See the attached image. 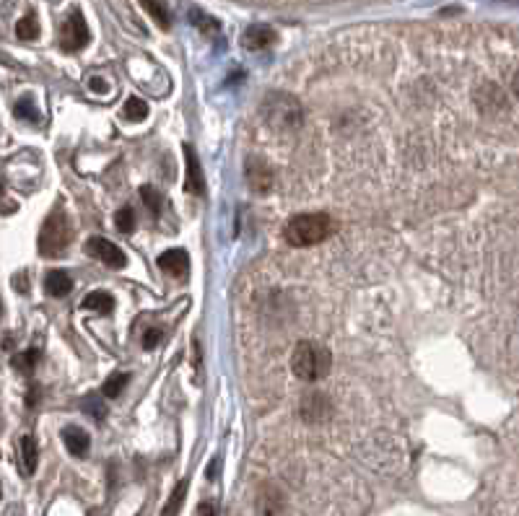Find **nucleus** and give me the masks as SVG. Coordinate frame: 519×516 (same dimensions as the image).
Listing matches in <instances>:
<instances>
[{
	"label": "nucleus",
	"instance_id": "f257e3e1",
	"mask_svg": "<svg viewBox=\"0 0 519 516\" xmlns=\"http://www.w3.org/2000/svg\"><path fill=\"white\" fill-rule=\"evenodd\" d=\"M332 234V218L328 213H301L288 218L283 236L291 246H314Z\"/></svg>",
	"mask_w": 519,
	"mask_h": 516
},
{
	"label": "nucleus",
	"instance_id": "f03ea898",
	"mask_svg": "<svg viewBox=\"0 0 519 516\" xmlns=\"http://www.w3.org/2000/svg\"><path fill=\"white\" fill-rule=\"evenodd\" d=\"M330 351L322 348L317 343H309L304 340L293 348V355H291V371L293 376H299L301 381H319L325 379L330 374Z\"/></svg>",
	"mask_w": 519,
	"mask_h": 516
},
{
	"label": "nucleus",
	"instance_id": "7ed1b4c3",
	"mask_svg": "<svg viewBox=\"0 0 519 516\" xmlns=\"http://www.w3.org/2000/svg\"><path fill=\"white\" fill-rule=\"evenodd\" d=\"M73 242V226H71V218L65 216V210H52L47 221L42 223V231H39V254L42 257H50L55 260L68 249V244Z\"/></svg>",
	"mask_w": 519,
	"mask_h": 516
},
{
	"label": "nucleus",
	"instance_id": "20e7f679",
	"mask_svg": "<svg viewBox=\"0 0 519 516\" xmlns=\"http://www.w3.org/2000/svg\"><path fill=\"white\" fill-rule=\"evenodd\" d=\"M263 115L268 119V125L278 127V130H299L301 122H304L301 104L288 94H281V91L270 94L263 101Z\"/></svg>",
	"mask_w": 519,
	"mask_h": 516
},
{
	"label": "nucleus",
	"instance_id": "39448f33",
	"mask_svg": "<svg viewBox=\"0 0 519 516\" xmlns=\"http://www.w3.org/2000/svg\"><path fill=\"white\" fill-rule=\"evenodd\" d=\"M89 42V29H86V18L81 16V10H73L65 18L63 29H60V47L65 52H78L81 47Z\"/></svg>",
	"mask_w": 519,
	"mask_h": 516
},
{
	"label": "nucleus",
	"instance_id": "423d86ee",
	"mask_svg": "<svg viewBox=\"0 0 519 516\" xmlns=\"http://www.w3.org/2000/svg\"><path fill=\"white\" fill-rule=\"evenodd\" d=\"M86 252L92 254L94 260H99V263H104L107 267H125L128 265V257H125V252L119 249L115 242H110V239H104V236H92L89 242H86Z\"/></svg>",
	"mask_w": 519,
	"mask_h": 516
},
{
	"label": "nucleus",
	"instance_id": "0eeeda50",
	"mask_svg": "<svg viewBox=\"0 0 519 516\" xmlns=\"http://www.w3.org/2000/svg\"><path fill=\"white\" fill-rule=\"evenodd\" d=\"M184 169H187V179H184V190L192 195H205V177L200 169V159L195 154L190 143L184 145Z\"/></svg>",
	"mask_w": 519,
	"mask_h": 516
},
{
	"label": "nucleus",
	"instance_id": "6e6552de",
	"mask_svg": "<svg viewBox=\"0 0 519 516\" xmlns=\"http://www.w3.org/2000/svg\"><path fill=\"white\" fill-rule=\"evenodd\" d=\"M156 263H159L161 270L169 272V275L177 278V281H184L187 272H190V257H187L184 249H166L164 254H159Z\"/></svg>",
	"mask_w": 519,
	"mask_h": 516
},
{
	"label": "nucleus",
	"instance_id": "1a4fd4ad",
	"mask_svg": "<svg viewBox=\"0 0 519 516\" xmlns=\"http://www.w3.org/2000/svg\"><path fill=\"white\" fill-rule=\"evenodd\" d=\"M247 182L255 192L265 195V192L273 190V169L260 159H249L247 161Z\"/></svg>",
	"mask_w": 519,
	"mask_h": 516
},
{
	"label": "nucleus",
	"instance_id": "9d476101",
	"mask_svg": "<svg viewBox=\"0 0 519 516\" xmlns=\"http://www.w3.org/2000/svg\"><path fill=\"white\" fill-rule=\"evenodd\" d=\"M255 506L260 516H278L283 511V506H286V496L275 485H263L260 493H257Z\"/></svg>",
	"mask_w": 519,
	"mask_h": 516
},
{
	"label": "nucleus",
	"instance_id": "9b49d317",
	"mask_svg": "<svg viewBox=\"0 0 519 516\" xmlns=\"http://www.w3.org/2000/svg\"><path fill=\"white\" fill-rule=\"evenodd\" d=\"M301 415H304V420H309V423H314V420H328L330 415V402H328V395H322V392H309V395H304V399H301Z\"/></svg>",
	"mask_w": 519,
	"mask_h": 516
},
{
	"label": "nucleus",
	"instance_id": "f8f14e48",
	"mask_svg": "<svg viewBox=\"0 0 519 516\" xmlns=\"http://www.w3.org/2000/svg\"><path fill=\"white\" fill-rule=\"evenodd\" d=\"M273 42H275V31L270 27H265V24H255V27H249L244 31V36H242V45H244L247 50H252V52L268 50Z\"/></svg>",
	"mask_w": 519,
	"mask_h": 516
},
{
	"label": "nucleus",
	"instance_id": "ddd939ff",
	"mask_svg": "<svg viewBox=\"0 0 519 516\" xmlns=\"http://www.w3.org/2000/svg\"><path fill=\"white\" fill-rule=\"evenodd\" d=\"M63 444L65 449L73 454V457H86L89 446H92V438L83 431L81 426H65L63 428Z\"/></svg>",
	"mask_w": 519,
	"mask_h": 516
},
{
	"label": "nucleus",
	"instance_id": "4468645a",
	"mask_svg": "<svg viewBox=\"0 0 519 516\" xmlns=\"http://www.w3.org/2000/svg\"><path fill=\"white\" fill-rule=\"evenodd\" d=\"M19 454H21V472L24 475H34L39 464V449L34 436H24L19 444Z\"/></svg>",
	"mask_w": 519,
	"mask_h": 516
},
{
	"label": "nucleus",
	"instance_id": "2eb2a0df",
	"mask_svg": "<svg viewBox=\"0 0 519 516\" xmlns=\"http://www.w3.org/2000/svg\"><path fill=\"white\" fill-rule=\"evenodd\" d=\"M45 288L50 296H55V299H63V296H68L71 293V288H73V281H71V275L65 270H50L45 278Z\"/></svg>",
	"mask_w": 519,
	"mask_h": 516
},
{
	"label": "nucleus",
	"instance_id": "dca6fc26",
	"mask_svg": "<svg viewBox=\"0 0 519 516\" xmlns=\"http://www.w3.org/2000/svg\"><path fill=\"white\" fill-rule=\"evenodd\" d=\"M81 309L107 314V311L115 309V299H112V293H107V290H94V293H89V296L81 301Z\"/></svg>",
	"mask_w": 519,
	"mask_h": 516
},
{
	"label": "nucleus",
	"instance_id": "f3484780",
	"mask_svg": "<svg viewBox=\"0 0 519 516\" xmlns=\"http://www.w3.org/2000/svg\"><path fill=\"white\" fill-rule=\"evenodd\" d=\"M122 117L128 119V122H143V119L148 117V104L143 99L133 96V99L125 101V107H122Z\"/></svg>",
	"mask_w": 519,
	"mask_h": 516
},
{
	"label": "nucleus",
	"instance_id": "a211bd4d",
	"mask_svg": "<svg viewBox=\"0 0 519 516\" xmlns=\"http://www.w3.org/2000/svg\"><path fill=\"white\" fill-rule=\"evenodd\" d=\"M16 36H19V39H24V42L37 39V36H39V24H37V16H34V13H27V16L21 18L19 24H16Z\"/></svg>",
	"mask_w": 519,
	"mask_h": 516
},
{
	"label": "nucleus",
	"instance_id": "6ab92c4d",
	"mask_svg": "<svg viewBox=\"0 0 519 516\" xmlns=\"http://www.w3.org/2000/svg\"><path fill=\"white\" fill-rule=\"evenodd\" d=\"M143 3V8L151 13V16L156 18V24L161 29H169V24H172V16H169V10H166V6L161 3V0H140Z\"/></svg>",
	"mask_w": 519,
	"mask_h": 516
},
{
	"label": "nucleus",
	"instance_id": "aec40b11",
	"mask_svg": "<svg viewBox=\"0 0 519 516\" xmlns=\"http://www.w3.org/2000/svg\"><path fill=\"white\" fill-rule=\"evenodd\" d=\"M125 384H128V374H122V371L112 374L110 379L104 381V387H101V395H104L107 399L119 397V392L125 390Z\"/></svg>",
	"mask_w": 519,
	"mask_h": 516
},
{
	"label": "nucleus",
	"instance_id": "412c9836",
	"mask_svg": "<svg viewBox=\"0 0 519 516\" xmlns=\"http://www.w3.org/2000/svg\"><path fill=\"white\" fill-rule=\"evenodd\" d=\"M115 226L122 234H133V228H136V210L130 208V205H122L117 210V216H115Z\"/></svg>",
	"mask_w": 519,
	"mask_h": 516
},
{
	"label": "nucleus",
	"instance_id": "4be33fe9",
	"mask_svg": "<svg viewBox=\"0 0 519 516\" xmlns=\"http://www.w3.org/2000/svg\"><path fill=\"white\" fill-rule=\"evenodd\" d=\"M140 198H143V202L148 205V210L154 213V216H159L161 213V208H164V198H161V192L156 190V187H140Z\"/></svg>",
	"mask_w": 519,
	"mask_h": 516
},
{
	"label": "nucleus",
	"instance_id": "5701e85b",
	"mask_svg": "<svg viewBox=\"0 0 519 516\" xmlns=\"http://www.w3.org/2000/svg\"><path fill=\"white\" fill-rule=\"evenodd\" d=\"M16 117L19 119H27V122H37L39 119V112H37V107H34V99L31 96H24V99H19L16 101Z\"/></svg>",
	"mask_w": 519,
	"mask_h": 516
},
{
	"label": "nucleus",
	"instance_id": "b1692460",
	"mask_svg": "<svg viewBox=\"0 0 519 516\" xmlns=\"http://www.w3.org/2000/svg\"><path fill=\"white\" fill-rule=\"evenodd\" d=\"M184 493H187V482H180V485H177V490L172 493L169 503H166L164 511H161V516H177V514H180V508H182V503H184Z\"/></svg>",
	"mask_w": 519,
	"mask_h": 516
},
{
	"label": "nucleus",
	"instance_id": "393cba45",
	"mask_svg": "<svg viewBox=\"0 0 519 516\" xmlns=\"http://www.w3.org/2000/svg\"><path fill=\"white\" fill-rule=\"evenodd\" d=\"M37 361H39V351L31 348V351H27V353L16 355V358H13V366L21 369V371H31V369L37 366Z\"/></svg>",
	"mask_w": 519,
	"mask_h": 516
},
{
	"label": "nucleus",
	"instance_id": "a878e982",
	"mask_svg": "<svg viewBox=\"0 0 519 516\" xmlns=\"http://www.w3.org/2000/svg\"><path fill=\"white\" fill-rule=\"evenodd\" d=\"M192 24H195V27H200L205 34H210V31H219V24H216L213 18L203 16L200 10H192Z\"/></svg>",
	"mask_w": 519,
	"mask_h": 516
},
{
	"label": "nucleus",
	"instance_id": "bb28decb",
	"mask_svg": "<svg viewBox=\"0 0 519 516\" xmlns=\"http://www.w3.org/2000/svg\"><path fill=\"white\" fill-rule=\"evenodd\" d=\"M99 402H101L99 395H86V399H83V410H89V413H92L96 420H101V418H104V410H101Z\"/></svg>",
	"mask_w": 519,
	"mask_h": 516
},
{
	"label": "nucleus",
	"instance_id": "cd10ccee",
	"mask_svg": "<svg viewBox=\"0 0 519 516\" xmlns=\"http://www.w3.org/2000/svg\"><path fill=\"white\" fill-rule=\"evenodd\" d=\"M159 340H161V330L151 327V330H146V332H143V348H156V345H159Z\"/></svg>",
	"mask_w": 519,
	"mask_h": 516
},
{
	"label": "nucleus",
	"instance_id": "c85d7f7f",
	"mask_svg": "<svg viewBox=\"0 0 519 516\" xmlns=\"http://www.w3.org/2000/svg\"><path fill=\"white\" fill-rule=\"evenodd\" d=\"M89 89H92L94 94H107V91H110V81H104V78H99V75H94L92 81H89Z\"/></svg>",
	"mask_w": 519,
	"mask_h": 516
},
{
	"label": "nucleus",
	"instance_id": "c756f323",
	"mask_svg": "<svg viewBox=\"0 0 519 516\" xmlns=\"http://www.w3.org/2000/svg\"><path fill=\"white\" fill-rule=\"evenodd\" d=\"M195 516H216V506L208 503V501H203L200 506H198V511H195Z\"/></svg>",
	"mask_w": 519,
	"mask_h": 516
},
{
	"label": "nucleus",
	"instance_id": "7c9ffc66",
	"mask_svg": "<svg viewBox=\"0 0 519 516\" xmlns=\"http://www.w3.org/2000/svg\"><path fill=\"white\" fill-rule=\"evenodd\" d=\"M0 195H3V182H0Z\"/></svg>",
	"mask_w": 519,
	"mask_h": 516
},
{
	"label": "nucleus",
	"instance_id": "2f4dec72",
	"mask_svg": "<svg viewBox=\"0 0 519 516\" xmlns=\"http://www.w3.org/2000/svg\"><path fill=\"white\" fill-rule=\"evenodd\" d=\"M0 314H3V304H0Z\"/></svg>",
	"mask_w": 519,
	"mask_h": 516
},
{
	"label": "nucleus",
	"instance_id": "473e14b6",
	"mask_svg": "<svg viewBox=\"0 0 519 516\" xmlns=\"http://www.w3.org/2000/svg\"><path fill=\"white\" fill-rule=\"evenodd\" d=\"M0 496H3V488H0Z\"/></svg>",
	"mask_w": 519,
	"mask_h": 516
}]
</instances>
